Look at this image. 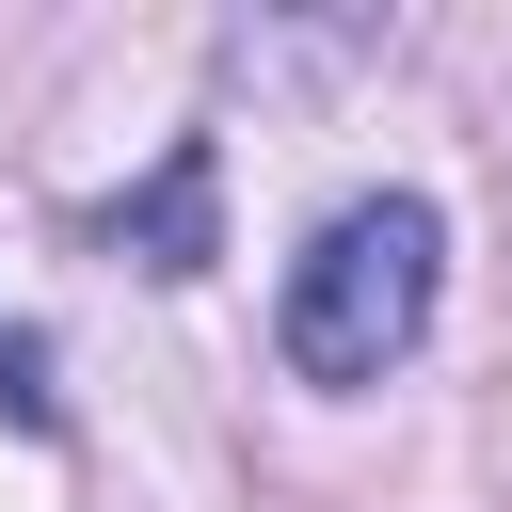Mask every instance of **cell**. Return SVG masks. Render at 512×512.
Instances as JSON below:
<instances>
[{"label":"cell","instance_id":"cell-2","mask_svg":"<svg viewBox=\"0 0 512 512\" xmlns=\"http://www.w3.org/2000/svg\"><path fill=\"white\" fill-rule=\"evenodd\" d=\"M112 240H128L144 272H192V256H208V144H176V176H160L144 208H112Z\"/></svg>","mask_w":512,"mask_h":512},{"label":"cell","instance_id":"cell-1","mask_svg":"<svg viewBox=\"0 0 512 512\" xmlns=\"http://www.w3.org/2000/svg\"><path fill=\"white\" fill-rule=\"evenodd\" d=\"M432 288H448V224L416 192H352L304 256H288V368L304 384H384L416 336H432Z\"/></svg>","mask_w":512,"mask_h":512}]
</instances>
